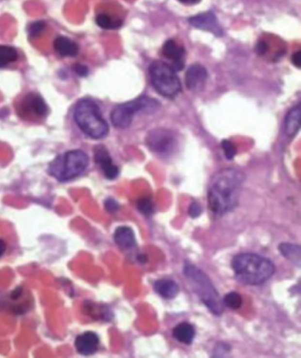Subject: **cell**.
I'll return each instance as SVG.
<instances>
[{
  "label": "cell",
  "instance_id": "4",
  "mask_svg": "<svg viewBox=\"0 0 301 358\" xmlns=\"http://www.w3.org/2000/svg\"><path fill=\"white\" fill-rule=\"evenodd\" d=\"M89 162V156L82 150H70L50 162L48 173L60 182L69 181L81 175Z\"/></svg>",
  "mask_w": 301,
  "mask_h": 358
},
{
  "label": "cell",
  "instance_id": "33",
  "mask_svg": "<svg viewBox=\"0 0 301 358\" xmlns=\"http://www.w3.org/2000/svg\"><path fill=\"white\" fill-rule=\"evenodd\" d=\"M178 1L186 5H195V4H198L201 0H178Z\"/></svg>",
  "mask_w": 301,
  "mask_h": 358
},
{
  "label": "cell",
  "instance_id": "31",
  "mask_svg": "<svg viewBox=\"0 0 301 358\" xmlns=\"http://www.w3.org/2000/svg\"><path fill=\"white\" fill-rule=\"evenodd\" d=\"M291 60H292V63H293V64H294L295 66H297L298 68H300L301 65V51H297L296 53H294V54L292 55Z\"/></svg>",
  "mask_w": 301,
  "mask_h": 358
},
{
  "label": "cell",
  "instance_id": "16",
  "mask_svg": "<svg viewBox=\"0 0 301 358\" xmlns=\"http://www.w3.org/2000/svg\"><path fill=\"white\" fill-rule=\"evenodd\" d=\"M154 289L159 296L165 299H173L179 292L178 285L169 279H161L155 282Z\"/></svg>",
  "mask_w": 301,
  "mask_h": 358
},
{
  "label": "cell",
  "instance_id": "20",
  "mask_svg": "<svg viewBox=\"0 0 301 358\" xmlns=\"http://www.w3.org/2000/svg\"><path fill=\"white\" fill-rule=\"evenodd\" d=\"M279 250L282 255L285 256L288 260L300 265L301 263V247L300 246L284 243L279 246Z\"/></svg>",
  "mask_w": 301,
  "mask_h": 358
},
{
  "label": "cell",
  "instance_id": "21",
  "mask_svg": "<svg viewBox=\"0 0 301 358\" xmlns=\"http://www.w3.org/2000/svg\"><path fill=\"white\" fill-rule=\"evenodd\" d=\"M18 59L17 50L11 46L0 45V68L14 63Z\"/></svg>",
  "mask_w": 301,
  "mask_h": 358
},
{
  "label": "cell",
  "instance_id": "12",
  "mask_svg": "<svg viewBox=\"0 0 301 358\" xmlns=\"http://www.w3.org/2000/svg\"><path fill=\"white\" fill-rule=\"evenodd\" d=\"M207 78L206 68L200 64H193L189 66L186 73V85L191 91H197L203 89Z\"/></svg>",
  "mask_w": 301,
  "mask_h": 358
},
{
  "label": "cell",
  "instance_id": "24",
  "mask_svg": "<svg viewBox=\"0 0 301 358\" xmlns=\"http://www.w3.org/2000/svg\"><path fill=\"white\" fill-rule=\"evenodd\" d=\"M137 207L139 211L144 216H148L152 215L154 212V204L149 198H142L138 201Z\"/></svg>",
  "mask_w": 301,
  "mask_h": 358
},
{
  "label": "cell",
  "instance_id": "15",
  "mask_svg": "<svg viewBox=\"0 0 301 358\" xmlns=\"http://www.w3.org/2000/svg\"><path fill=\"white\" fill-rule=\"evenodd\" d=\"M55 51L61 57H74L79 52V46L65 36H58L53 44Z\"/></svg>",
  "mask_w": 301,
  "mask_h": 358
},
{
  "label": "cell",
  "instance_id": "27",
  "mask_svg": "<svg viewBox=\"0 0 301 358\" xmlns=\"http://www.w3.org/2000/svg\"><path fill=\"white\" fill-rule=\"evenodd\" d=\"M188 214L191 217L196 218L198 216H201V214H202V206H200V204L198 202H193L189 206Z\"/></svg>",
  "mask_w": 301,
  "mask_h": 358
},
{
  "label": "cell",
  "instance_id": "30",
  "mask_svg": "<svg viewBox=\"0 0 301 358\" xmlns=\"http://www.w3.org/2000/svg\"><path fill=\"white\" fill-rule=\"evenodd\" d=\"M268 50V45L265 42H259L257 44L256 51L259 55L265 54Z\"/></svg>",
  "mask_w": 301,
  "mask_h": 358
},
{
  "label": "cell",
  "instance_id": "25",
  "mask_svg": "<svg viewBox=\"0 0 301 358\" xmlns=\"http://www.w3.org/2000/svg\"><path fill=\"white\" fill-rule=\"evenodd\" d=\"M221 147H222V151L224 153V156L226 157L228 160H232L236 156L237 148L231 140H223L221 142Z\"/></svg>",
  "mask_w": 301,
  "mask_h": 358
},
{
  "label": "cell",
  "instance_id": "14",
  "mask_svg": "<svg viewBox=\"0 0 301 358\" xmlns=\"http://www.w3.org/2000/svg\"><path fill=\"white\" fill-rule=\"evenodd\" d=\"M114 241L123 250H131L136 246V239L133 230L127 226L118 227L114 232Z\"/></svg>",
  "mask_w": 301,
  "mask_h": 358
},
{
  "label": "cell",
  "instance_id": "26",
  "mask_svg": "<svg viewBox=\"0 0 301 358\" xmlns=\"http://www.w3.org/2000/svg\"><path fill=\"white\" fill-rule=\"evenodd\" d=\"M45 26L46 24L43 20H37L33 22L29 28V34L30 37H35L39 35L43 32V30H45Z\"/></svg>",
  "mask_w": 301,
  "mask_h": 358
},
{
  "label": "cell",
  "instance_id": "22",
  "mask_svg": "<svg viewBox=\"0 0 301 358\" xmlns=\"http://www.w3.org/2000/svg\"><path fill=\"white\" fill-rule=\"evenodd\" d=\"M95 22L100 28L104 30H116L121 27L122 21L120 20H113L111 16L105 14H101L96 16Z\"/></svg>",
  "mask_w": 301,
  "mask_h": 358
},
{
  "label": "cell",
  "instance_id": "23",
  "mask_svg": "<svg viewBox=\"0 0 301 358\" xmlns=\"http://www.w3.org/2000/svg\"><path fill=\"white\" fill-rule=\"evenodd\" d=\"M243 303L241 296L238 294L236 292H230L228 294L225 295L224 298H223V304L225 306H227L228 308H231L232 310H237L240 308V306Z\"/></svg>",
  "mask_w": 301,
  "mask_h": 358
},
{
  "label": "cell",
  "instance_id": "28",
  "mask_svg": "<svg viewBox=\"0 0 301 358\" xmlns=\"http://www.w3.org/2000/svg\"><path fill=\"white\" fill-rule=\"evenodd\" d=\"M74 71L80 77H85L89 74V68L82 64H76L74 65Z\"/></svg>",
  "mask_w": 301,
  "mask_h": 358
},
{
  "label": "cell",
  "instance_id": "5",
  "mask_svg": "<svg viewBox=\"0 0 301 358\" xmlns=\"http://www.w3.org/2000/svg\"><path fill=\"white\" fill-rule=\"evenodd\" d=\"M184 273L190 281L193 290L201 297L207 309L210 310V311L215 315H221L223 311L222 301L207 275L191 264L185 265Z\"/></svg>",
  "mask_w": 301,
  "mask_h": 358
},
{
  "label": "cell",
  "instance_id": "10",
  "mask_svg": "<svg viewBox=\"0 0 301 358\" xmlns=\"http://www.w3.org/2000/svg\"><path fill=\"white\" fill-rule=\"evenodd\" d=\"M189 23L198 30H205L210 32L216 36H222L223 31L218 23L217 16L211 12L190 17L188 19Z\"/></svg>",
  "mask_w": 301,
  "mask_h": 358
},
{
  "label": "cell",
  "instance_id": "8",
  "mask_svg": "<svg viewBox=\"0 0 301 358\" xmlns=\"http://www.w3.org/2000/svg\"><path fill=\"white\" fill-rule=\"evenodd\" d=\"M146 143L154 153L161 156H168L177 148L178 140L173 131L158 128L148 133Z\"/></svg>",
  "mask_w": 301,
  "mask_h": 358
},
{
  "label": "cell",
  "instance_id": "7",
  "mask_svg": "<svg viewBox=\"0 0 301 358\" xmlns=\"http://www.w3.org/2000/svg\"><path fill=\"white\" fill-rule=\"evenodd\" d=\"M160 103L148 96H141L127 103L119 104L111 113V120L115 127L125 129L130 126L133 118L138 112H155Z\"/></svg>",
  "mask_w": 301,
  "mask_h": 358
},
{
  "label": "cell",
  "instance_id": "1",
  "mask_svg": "<svg viewBox=\"0 0 301 358\" xmlns=\"http://www.w3.org/2000/svg\"><path fill=\"white\" fill-rule=\"evenodd\" d=\"M244 175L236 169H223L213 176L207 188V205L215 216H222L237 206Z\"/></svg>",
  "mask_w": 301,
  "mask_h": 358
},
{
  "label": "cell",
  "instance_id": "32",
  "mask_svg": "<svg viewBox=\"0 0 301 358\" xmlns=\"http://www.w3.org/2000/svg\"><path fill=\"white\" fill-rule=\"evenodd\" d=\"M5 250H6V244L5 241L0 239V258L5 254Z\"/></svg>",
  "mask_w": 301,
  "mask_h": 358
},
{
  "label": "cell",
  "instance_id": "13",
  "mask_svg": "<svg viewBox=\"0 0 301 358\" xmlns=\"http://www.w3.org/2000/svg\"><path fill=\"white\" fill-rule=\"evenodd\" d=\"M99 342L100 341L97 334L93 332H85L76 337L74 346L78 353L83 356H89L97 351Z\"/></svg>",
  "mask_w": 301,
  "mask_h": 358
},
{
  "label": "cell",
  "instance_id": "3",
  "mask_svg": "<svg viewBox=\"0 0 301 358\" xmlns=\"http://www.w3.org/2000/svg\"><path fill=\"white\" fill-rule=\"evenodd\" d=\"M74 120L89 137L100 140L107 135L109 125L103 118L98 105L90 99H81L74 109Z\"/></svg>",
  "mask_w": 301,
  "mask_h": 358
},
{
  "label": "cell",
  "instance_id": "29",
  "mask_svg": "<svg viewBox=\"0 0 301 358\" xmlns=\"http://www.w3.org/2000/svg\"><path fill=\"white\" fill-rule=\"evenodd\" d=\"M104 206L109 212H111V213L117 211L119 209V204L116 201H114L113 199H108L107 201H105Z\"/></svg>",
  "mask_w": 301,
  "mask_h": 358
},
{
  "label": "cell",
  "instance_id": "19",
  "mask_svg": "<svg viewBox=\"0 0 301 358\" xmlns=\"http://www.w3.org/2000/svg\"><path fill=\"white\" fill-rule=\"evenodd\" d=\"M26 107L38 117H45L49 112V108L45 100L38 94L30 93L26 98Z\"/></svg>",
  "mask_w": 301,
  "mask_h": 358
},
{
  "label": "cell",
  "instance_id": "6",
  "mask_svg": "<svg viewBox=\"0 0 301 358\" xmlns=\"http://www.w3.org/2000/svg\"><path fill=\"white\" fill-rule=\"evenodd\" d=\"M149 76L154 89L164 97L173 98L181 91V82L176 71L163 61H154L150 64Z\"/></svg>",
  "mask_w": 301,
  "mask_h": 358
},
{
  "label": "cell",
  "instance_id": "18",
  "mask_svg": "<svg viewBox=\"0 0 301 358\" xmlns=\"http://www.w3.org/2000/svg\"><path fill=\"white\" fill-rule=\"evenodd\" d=\"M173 336L179 342L189 345L193 342L195 336V329L188 322H182L173 329Z\"/></svg>",
  "mask_w": 301,
  "mask_h": 358
},
{
  "label": "cell",
  "instance_id": "34",
  "mask_svg": "<svg viewBox=\"0 0 301 358\" xmlns=\"http://www.w3.org/2000/svg\"><path fill=\"white\" fill-rule=\"evenodd\" d=\"M138 260L140 262H147V258H146V256L143 255V254H141V255L138 257Z\"/></svg>",
  "mask_w": 301,
  "mask_h": 358
},
{
  "label": "cell",
  "instance_id": "2",
  "mask_svg": "<svg viewBox=\"0 0 301 358\" xmlns=\"http://www.w3.org/2000/svg\"><path fill=\"white\" fill-rule=\"evenodd\" d=\"M232 266L237 280L244 284H262L275 273V265L270 260L253 253L235 256Z\"/></svg>",
  "mask_w": 301,
  "mask_h": 358
},
{
  "label": "cell",
  "instance_id": "9",
  "mask_svg": "<svg viewBox=\"0 0 301 358\" xmlns=\"http://www.w3.org/2000/svg\"><path fill=\"white\" fill-rule=\"evenodd\" d=\"M94 159L95 162L101 168L104 172V177L107 179L113 180L118 177L119 168L113 164L111 155L104 145H97L95 147Z\"/></svg>",
  "mask_w": 301,
  "mask_h": 358
},
{
  "label": "cell",
  "instance_id": "17",
  "mask_svg": "<svg viewBox=\"0 0 301 358\" xmlns=\"http://www.w3.org/2000/svg\"><path fill=\"white\" fill-rule=\"evenodd\" d=\"M301 105H297L291 109L287 113L285 121V129L288 136H295L301 127Z\"/></svg>",
  "mask_w": 301,
  "mask_h": 358
},
{
  "label": "cell",
  "instance_id": "11",
  "mask_svg": "<svg viewBox=\"0 0 301 358\" xmlns=\"http://www.w3.org/2000/svg\"><path fill=\"white\" fill-rule=\"evenodd\" d=\"M163 55L169 59L172 64H170L176 72L180 71L185 65V49L178 45L174 40H168L163 46Z\"/></svg>",
  "mask_w": 301,
  "mask_h": 358
}]
</instances>
